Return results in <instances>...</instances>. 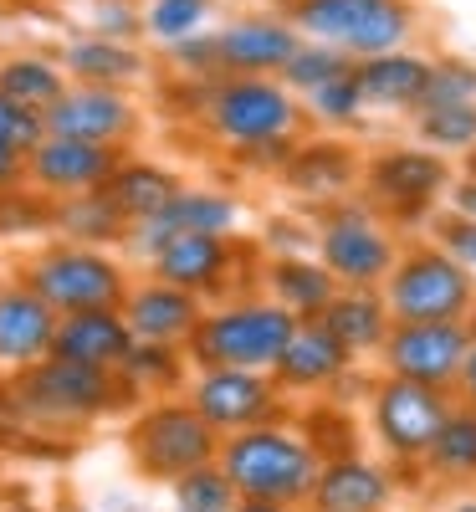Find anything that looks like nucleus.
I'll return each mask as SVG.
<instances>
[{
	"label": "nucleus",
	"instance_id": "2",
	"mask_svg": "<svg viewBox=\"0 0 476 512\" xmlns=\"http://www.w3.org/2000/svg\"><path fill=\"white\" fill-rule=\"evenodd\" d=\"M297 318L272 303V297H236V303H221V308H205L190 344H185V359L195 369H272L282 344L292 338Z\"/></svg>",
	"mask_w": 476,
	"mask_h": 512
},
{
	"label": "nucleus",
	"instance_id": "45",
	"mask_svg": "<svg viewBox=\"0 0 476 512\" xmlns=\"http://www.w3.org/2000/svg\"><path fill=\"white\" fill-rule=\"evenodd\" d=\"M231 512H302V507H292V502H267V497H236Z\"/></svg>",
	"mask_w": 476,
	"mask_h": 512
},
{
	"label": "nucleus",
	"instance_id": "7",
	"mask_svg": "<svg viewBox=\"0 0 476 512\" xmlns=\"http://www.w3.org/2000/svg\"><path fill=\"white\" fill-rule=\"evenodd\" d=\"M215 451H221V436L200 420V410L190 400H154L128 425V456L154 482L185 477L190 466L215 461Z\"/></svg>",
	"mask_w": 476,
	"mask_h": 512
},
{
	"label": "nucleus",
	"instance_id": "15",
	"mask_svg": "<svg viewBox=\"0 0 476 512\" xmlns=\"http://www.w3.org/2000/svg\"><path fill=\"white\" fill-rule=\"evenodd\" d=\"M241 226V205L231 200V195H221V190H175L169 195L154 216H144V221H134V251L139 256H159V246L169 241V236H190V231H200V236H231Z\"/></svg>",
	"mask_w": 476,
	"mask_h": 512
},
{
	"label": "nucleus",
	"instance_id": "37",
	"mask_svg": "<svg viewBox=\"0 0 476 512\" xmlns=\"http://www.w3.org/2000/svg\"><path fill=\"white\" fill-rule=\"evenodd\" d=\"M451 103H476V62L471 57H430L420 108H451Z\"/></svg>",
	"mask_w": 476,
	"mask_h": 512
},
{
	"label": "nucleus",
	"instance_id": "24",
	"mask_svg": "<svg viewBox=\"0 0 476 512\" xmlns=\"http://www.w3.org/2000/svg\"><path fill=\"white\" fill-rule=\"evenodd\" d=\"M57 313L41 303L31 287H0V369H31L52 354Z\"/></svg>",
	"mask_w": 476,
	"mask_h": 512
},
{
	"label": "nucleus",
	"instance_id": "46",
	"mask_svg": "<svg viewBox=\"0 0 476 512\" xmlns=\"http://www.w3.org/2000/svg\"><path fill=\"white\" fill-rule=\"evenodd\" d=\"M21 169H26V159H21V154H6V149H0V190H6V185H16V175H21Z\"/></svg>",
	"mask_w": 476,
	"mask_h": 512
},
{
	"label": "nucleus",
	"instance_id": "16",
	"mask_svg": "<svg viewBox=\"0 0 476 512\" xmlns=\"http://www.w3.org/2000/svg\"><path fill=\"white\" fill-rule=\"evenodd\" d=\"M354 364H364V359H354L318 318H308V323L292 328V338L282 344V354L267 374L277 379L282 395H308L313 400V395H328Z\"/></svg>",
	"mask_w": 476,
	"mask_h": 512
},
{
	"label": "nucleus",
	"instance_id": "25",
	"mask_svg": "<svg viewBox=\"0 0 476 512\" xmlns=\"http://www.w3.org/2000/svg\"><path fill=\"white\" fill-rule=\"evenodd\" d=\"M318 323H323L354 359H374L395 318H389L379 287H338V292L328 297V308L318 313Z\"/></svg>",
	"mask_w": 476,
	"mask_h": 512
},
{
	"label": "nucleus",
	"instance_id": "8",
	"mask_svg": "<svg viewBox=\"0 0 476 512\" xmlns=\"http://www.w3.org/2000/svg\"><path fill=\"white\" fill-rule=\"evenodd\" d=\"M359 180L369 190V205L395 221H425L436 216L451 185V159L425 144H389L359 164Z\"/></svg>",
	"mask_w": 476,
	"mask_h": 512
},
{
	"label": "nucleus",
	"instance_id": "27",
	"mask_svg": "<svg viewBox=\"0 0 476 512\" xmlns=\"http://www.w3.org/2000/svg\"><path fill=\"white\" fill-rule=\"evenodd\" d=\"M333 292H338V282L328 277L323 262H313V256H277V262L267 267V297L282 303L297 323L318 318Z\"/></svg>",
	"mask_w": 476,
	"mask_h": 512
},
{
	"label": "nucleus",
	"instance_id": "50",
	"mask_svg": "<svg viewBox=\"0 0 476 512\" xmlns=\"http://www.w3.org/2000/svg\"><path fill=\"white\" fill-rule=\"evenodd\" d=\"M282 6H297V0H282Z\"/></svg>",
	"mask_w": 476,
	"mask_h": 512
},
{
	"label": "nucleus",
	"instance_id": "22",
	"mask_svg": "<svg viewBox=\"0 0 476 512\" xmlns=\"http://www.w3.org/2000/svg\"><path fill=\"white\" fill-rule=\"evenodd\" d=\"M134 349V333H128L118 308H82V313H62L57 333H52V354L88 364V369H118L123 354Z\"/></svg>",
	"mask_w": 476,
	"mask_h": 512
},
{
	"label": "nucleus",
	"instance_id": "39",
	"mask_svg": "<svg viewBox=\"0 0 476 512\" xmlns=\"http://www.w3.org/2000/svg\"><path fill=\"white\" fill-rule=\"evenodd\" d=\"M205 21H210V0H154L149 16H144L149 36L164 41V47H169V41H185V36L205 31Z\"/></svg>",
	"mask_w": 476,
	"mask_h": 512
},
{
	"label": "nucleus",
	"instance_id": "42",
	"mask_svg": "<svg viewBox=\"0 0 476 512\" xmlns=\"http://www.w3.org/2000/svg\"><path fill=\"white\" fill-rule=\"evenodd\" d=\"M169 52H175V62L190 67V72H221L215 67V31H195L185 41H169Z\"/></svg>",
	"mask_w": 476,
	"mask_h": 512
},
{
	"label": "nucleus",
	"instance_id": "48",
	"mask_svg": "<svg viewBox=\"0 0 476 512\" xmlns=\"http://www.w3.org/2000/svg\"><path fill=\"white\" fill-rule=\"evenodd\" d=\"M466 328H471V344H476V303H471V313H466Z\"/></svg>",
	"mask_w": 476,
	"mask_h": 512
},
{
	"label": "nucleus",
	"instance_id": "41",
	"mask_svg": "<svg viewBox=\"0 0 476 512\" xmlns=\"http://www.w3.org/2000/svg\"><path fill=\"white\" fill-rule=\"evenodd\" d=\"M430 236H436V246L451 256V262H461V267L476 277V221L451 216V210H446V216L436 221V231H430Z\"/></svg>",
	"mask_w": 476,
	"mask_h": 512
},
{
	"label": "nucleus",
	"instance_id": "6",
	"mask_svg": "<svg viewBox=\"0 0 476 512\" xmlns=\"http://www.w3.org/2000/svg\"><path fill=\"white\" fill-rule=\"evenodd\" d=\"M11 405H16V415H26L36 425H88L123 405V384L108 369H88V364L47 354L16 374Z\"/></svg>",
	"mask_w": 476,
	"mask_h": 512
},
{
	"label": "nucleus",
	"instance_id": "21",
	"mask_svg": "<svg viewBox=\"0 0 476 512\" xmlns=\"http://www.w3.org/2000/svg\"><path fill=\"white\" fill-rule=\"evenodd\" d=\"M231 262H236L231 236H200V231H190V236H169L149 267H154L159 282L185 287V292H195L200 303H205L210 292H221V287H226Z\"/></svg>",
	"mask_w": 476,
	"mask_h": 512
},
{
	"label": "nucleus",
	"instance_id": "43",
	"mask_svg": "<svg viewBox=\"0 0 476 512\" xmlns=\"http://www.w3.org/2000/svg\"><path fill=\"white\" fill-rule=\"evenodd\" d=\"M446 210H451V216L476 221V175H471V169H466V175H451V185H446Z\"/></svg>",
	"mask_w": 476,
	"mask_h": 512
},
{
	"label": "nucleus",
	"instance_id": "17",
	"mask_svg": "<svg viewBox=\"0 0 476 512\" xmlns=\"http://www.w3.org/2000/svg\"><path fill=\"white\" fill-rule=\"evenodd\" d=\"M41 128L62 139H88V144H118L134 128V103L118 88H98V82H77L62 88L47 108H41Z\"/></svg>",
	"mask_w": 476,
	"mask_h": 512
},
{
	"label": "nucleus",
	"instance_id": "51",
	"mask_svg": "<svg viewBox=\"0 0 476 512\" xmlns=\"http://www.w3.org/2000/svg\"><path fill=\"white\" fill-rule=\"evenodd\" d=\"M389 512H395V507H389Z\"/></svg>",
	"mask_w": 476,
	"mask_h": 512
},
{
	"label": "nucleus",
	"instance_id": "10",
	"mask_svg": "<svg viewBox=\"0 0 476 512\" xmlns=\"http://www.w3.org/2000/svg\"><path fill=\"white\" fill-rule=\"evenodd\" d=\"M395 256H400V241L374 216V205L338 200L318 226V262L328 267L338 287H379L389 267H395Z\"/></svg>",
	"mask_w": 476,
	"mask_h": 512
},
{
	"label": "nucleus",
	"instance_id": "38",
	"mask_svg": "<svg viewBox=\"0 0 476 512\" xmlns=\"http://www.w3.org/2000/svg\"><path fill=\"white\" fill-rule=\"evenodd\" d=\"M349 67H354V57H343V52L323 47V41H302V47L287 57V67H282L277 77H282V88H292V93L302 98L308 88H318V82H328V77H338V72H349Z\"/></svg>",
	"mask_w": 476,
	"mask_h": 512
},
{
	"label": "nucleus",
	"instance_id": "32",
	"mask_svg": "<svg viewBox=\"0 0 476 512\" xmlns=\"http://www.w3.org/2000/svg\"><path fill=\"white\" fill-rule=\"evenodd\" d=\"M415 144L436 154H471L476 149V103H451V108H415Z\"/></svg>",
	"mask_w": 476,
	"mask_h": 512
},
{
	"label": "nucleus",
	"instance_id": "3",
	"mask_svg": "<svg viewBox=\"0 0 476 512\" xmlns=\"http://www.w3.org/2000/svg\"><path fill=\"white\" fill-rule=\"evenodd\" d=\"M287 21L302 31V41H323L354 62L410 47L420 31L415 0H297L287 6Z\"/></svg>",
	"mask_w": 476,
	"mask_h": 512
},
{
	"label": "nucleus",
	"instance_id": "40",
	"mask_svg": "<svg viewBox=\"0 0 476 512\" xmlns=\"http://www.w3.org/2000/svg\"><path fill=\"white\" fill-rule=\"evenodd\" d=\"M41 134H47V128H41V113L0 93V149L26 159V154L36 149V139H41Z\"/></svg>",
	"mask_w": 476,
	"mask_h": 512
},
{
	"label": "nucleus",
	"instance_id": "23",
	"mask_svg": "<svg viewBox=\"0 0 476 512\" xmlns=\"http://www.w3.org/2000/svg\"><path fill=\"white\" fill-rule=\"evenodd\" d=\"M425 77H430V57L395 47V52H374L354 62V82H359V98L364 108L379 113H415L420 93H425Z\"/></svg>",
	"mask_w": 476,
	"mask_h": 512
},
{
	"label": "nucleus",
	"instance_id": "4",
	"mask_svg": "<svg viewBox=\"0 0 476 512\" xmlns=\"http://www.w3.org/2000/svg\"><path fill=\"white\" fill-rule=\"evenodd\" d=\"M379 297L395 323H451L466 318L476 303V277L451 262L436 241L400 246L395 267L379 282Z\"/></svg>",
	"mask_w": 476,
	"mask_h": 512
},
{
	"label": "nucleus",
	"instance_id": "1",
	"mask_svg": "<svg viewBox=\"0 0 476 512\" xmlns=\"http://www.w3.org/2000/svg\"><path fill=\"white\" fill-rule=\"evenodd\" d=\"M318 461L323 456L313 451V441L287 415L231 431L221 436V451H215V466L226 472L236 497H267V502H292V507L308 502Z\"/></svg>",
	"mask_w": 476,
	"mask_h": 512
},
{
	"label": "nucleus",
	"instance_id": "31",
	"mask_svg": "<svg viewBox=\"0 0 476 512\" xmlns=\"http://www.w3.org/2000/svg\"><path fill=\"white\" fill-rule=\"evenodd\" d=\"M113 374L123 384V395H164L185 379V354L175 344H144V338H134V349L123 354V364Z\"/></svg>",
	"mask_w": 476,
	"mask_h": 512
},
{
	"label": "nucleus",
	"instance_id": "18",
	"mask_svg": "<svg viewBox=\"0 0 476 512\" xmlns=\"http://www.w3.org/2000/svg\"><path fill=\"white\" fill-rule=\"evenodd\" d=\"M302 47V31L287 16H241L215 31V67L236 77H277Z\"/></svg>",
	"mask_w": 476,
	"mask_h": 512
},
{
	"label": "nucleus",
	"instance_id": "29",
	"mask_svg": "<svg viewBox=\"0 0 476 512\" xmlns=\"http://www.w3.org/2000/svg\"><path fill=\"white\" fill-rule=\"evenodd\" d=\"M62 67L77 77V82H98V88H123L144 72V57L128 47V41H113V36H82L62 52Z\"/></svg>",
	"mask_w": 476,
	"mask_h": 512
},
{
	"label": "nucleus",
	"instance_id": "44",
	"mask_svg": "<svg viewBox=\"0 0 476 512\" xmlns=\"http://www.w3.org/2000/svg\"><path fill=\"white\" fill-rule=\"evenodd\" d=\"M451 395H456L461 405H476V344H471L466 359H461V374H456V384H451Z\"/></svg>",
	"mask_w": 476,
	"mask_h": 512
},
{
	"label": "nucleus",
	"instance_id": "47",
	"mask_svg": "<svg viewBox=\"0 0 476 512\" xmlns=\"http://www.w3.org/2000/svg\"><path fill=\"white\" fill-rule=\"evenodd\" d=\"M451 512H476V492H466V497H456V502H451Z\"/></svg>",
	"mask_w": 476,
	"mask_h": 512
},
{
	"label": "nucleus",
	"instance_id": "19",
	"mask_svg": "<svg viewBox=\"0 0 476 512\" xmlns=\"http://www.w3.org/2000/svg\"><path fill=\"white\" fill-rule=\"evenodd\" d=\"M118 313H123L128 333L144 338V344H175V349H185L195 323H200V313H205V303H200L195 292L169 287V282L154 277V282H144L134 292H123Z\"/></svg>",
	"mask_w": 476,
	"mask_h": 512
},
{
	"label": "nucleus",
	"instance_id": "5",
	"mask_svg": "<svg viewBox=\"0 0 476 512\" xmlns=\"http://www.w3.org/2000/svg\"><path fill=\"white\" fill-rule=\"evenodd\" d=\"M451 405H456L451 390H436V384H420V379H400V374H374L369 395H364L369 441L379 446V456L389 466H420L425 446L436 441Z\"/></svg>",
	"mask_w": 476,
	"mask_h": 512
},
{
	"label": "nucleus",
	"instance_id": "12",
	"mask_svg": "<svg viewBox=\"0 0 476 512\" xmlns=\"http://www.w3.org/2000/svg\"><path fill=\"white\" fill-rule=\"evenodd\" d=\"M185 400L200 410V420L215 436H231V431H246V425L287 415V395L277 390V379L267 369H226V364L195 369Z\"/></svg>",
	"mask_w": 476,
	"mask_h": 512
},
{
	"label": "nucleus",
	"instance_id": "30",
	"mask_svg": "<svg viewBox=\"0 0 476 512\" xmlns=\"http://www.w3.org/2000/svg\"><path fill=\"white\" fill-rule=\"evenodd\" d=\"M180 190V180L169 175V169H159V164H144V159H134V164H113V175L103 180V195L118 205V216L123 221H144V216H154V210Z\"/></svg>",
	"mask_w": 476,
	"mask_h": 512
},
{
	"label": "nucleus",
	"instance_id": "35",
	"mask_svg": "<svg viewBox=\"0 0 476 512\" xmlns=\"http://www.w3.org/2000/svg\"><path fill=\"white\" fill-rule=\"evenodd\" d=\"M57 226L77 241H118L123 236V216H118V205L103 195V190H82L72 195L62 210H57Z\"/></svg>",
	"mask_w": 476,
	"mask_h": 512
},
{
	"label": "nucleus",
	"instance_id": "26",
	"mask_svg": "<svg viewBox=\"0 0 476 512\" xmlns=\"http://www.w3.org/2000/svg\"><path fill=\"white\" fill-rule=\"evenodd\" d=\"M282 180L302 200H343V190L359 180V159L343 144H302L287 154Z\"/></svg>",
	"mask_w": 476,
	"mask_h": 512
},
{
	"label": "nucleus",
	"instance_id": "20",
	"mask_svg": "<svg viewBox=\"0 0 476 512\" xmlns=\"http://www.w3.org/2000/svg\"><path fill=\"white\" fill-rule=\"evenodd\" d=\"M113 144H88V139H62V134H41L36 149L26 154V169L36 185H47L57 195H82V190H103L113 175Z\"/></svg>",
	"mask_w": 476,
	"mask_h": 512
},
{
	"label": "nucleus",
	"instance_id": "52",
	"mask_svg": "<svg viewBox=\"0 0 476 512\" xmlns=\"http://www.w3.org/2000/svg\"><path fill=\"white\" fill-rule=\"evenodd\" d=\"M175 512H180V507H175Z\"/></svg>",
	"mask_w": 476,
	"mask_h": 512
},
{
	"label": "nucleus",
	"instance_id": "28",
	"mask_svg": "<svg viewBox=\"0 0 476 512\" xmlns=\"http://www.w3.org/2000/svg\"><path fill=\"white\" fill-rule=\"evenodd\" d=\"M420 472L436 482H476V405H451L436 441L420 456Z\"/></svg>",
	"mask_w": 476,
	"mask_h": 512
},
{
	"label": "nucleus",
	"instance_id": "33",
	"mask_svg": "<svg viewBox=\"0 0 476 512\" xmlns=\"http://www.w3.org/2000/svg\"><path fill=\"white\" fill-rule=\"evenodd\" d=\"M297 108H302V118H313L323 128H359L364 123V98H359L354 67L328 77V82H318V88H308L297 98Z\"/></svg>",
	"mask_w": 476,
	"mask_h": 512
},
{
	"label": "nucleus",
	"instance_id": "36",
	"mask_svg": "<svg viewBox=\"0 0 476 512\" xmlns=\"http://www.w3.org/2000/svg\"><path fill=\"white\" fill-rule=\"evenodd\" d=\"M169 487H175V507L180 512H231V502H236V487L226 482V472L215 461L190 466V472L175 477Z\"/></svg>",
	"mask_w": 476,
	"mask_h": 512
},
{
	"label": "nucleus",
	"instance_id": "13",
	"mask_svg": "<svg viewBox=\"0 0 476 512\" xmlns=\"http://www.w3.org/2000/svg\"><path fill=\"white\" fill-rule=\"evenodd\" d=\"M466 349H471L466 318H451V323H389L374 359H379V374H400V379H420V384H436V390H451Z\"/></svg>",
	"mask_w": 476,
	"mask_h": 512
},
{
	"label": "nucleus",
	"instance_id": "49",
	"mask_svg": "<svg viewBox=\"0 0 476 512\" xmlns=\"http://www.w3.org/2000/svg\"><path fill=\"white\" fill-rule=\"evenodd\" d=\"M471 175H476V149H471Z\"/></svg>",
	"mask_w": 476,
	"mask_h": 512
},
{
	"label": "nucleus",
	"instance_id": "9",
	"mask_svg": "<svg viewBox=\"0 0 476 512\" xmlns=\"http://www.w3.org/2000/svg\"><path fill=\"white\" fill-rule=\"evenodd\" d=\"M205 118L226 144L246 149V144H267V139H292L297 123H302V108H297V93L282 88V77H236V72H226L210 88Z\"/></svg>",
	"mask_w": 476,
	"mask_h": 512
},
{
	"label": "nucleus",
	"instance_id": "14",
	"mask_svg": "<svg viewBox=\"0 0 476 512\" xmlns=\"http://www.w3.org/2000/svg\"><path fill=\"white\" fill-rule=\"evenodd\" d=\"M395 497H400L395 466L364 451H343L318 461V477L308 487L302 512H389Z\"/></svg>",
	"mask_w": 476,
	"mask_h": 512
},
{
	"label": "nucleus",
	"instance_id": "11",
	"mask_svg": "<svg viewBox=\"0 0 476 512\" xmlns=\"http://www.w3.org/2000/svg\"><path fill=\"white\" fill-rule=\"evenodd\" d=\"M26 287L57 318L62 313H82V308H118L123 292H128L118 262H108V256L93 251V246H52V251H41L31 262V272H26Z\"/></svg>",
	"mask_w": 476,
	"mask_h": 512
},
{
	"label": "nucleus",
	"instance_id": "34",
	"mask_svg": "<svg viewBox=\"0 0 476 512\" xmlns=\"http://www.w3.org/2000/svg\"><path fill=\"white\" fill-rule=\"evenodd\" d=\"M67 88V72H57L47 57H11V62H0V93L26 103V108H47L57 93Z\"/></svg>",
	"mask_w": 476,
	"mask_h": 512
}]
</instances>
